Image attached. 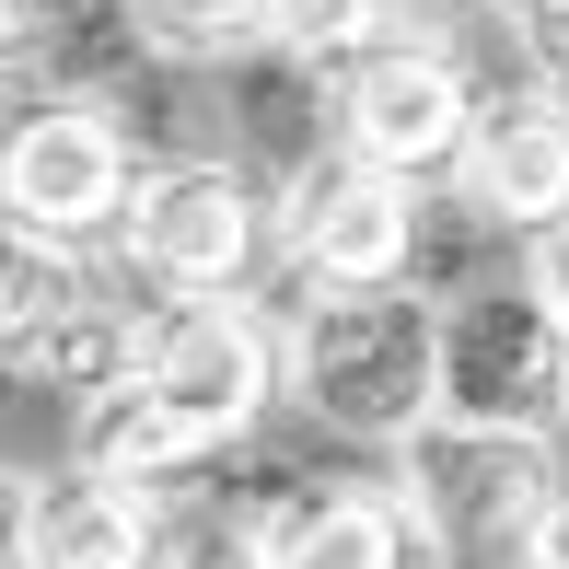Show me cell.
Returning <instances> with one entry per match:
<instances>
[{"label":"cell","instance_id":"obj_1","mask_svg":"<svg viewBox=\"0 0 569 569\" xmlns=\"http://www.w3.org/2000/svg\"><path fill=\"white\" fill-rule=\"evenodd\" d=\"M291 407H315L338 442H419L442 419V291H302L279 326Z\"/></svg>","mask_w":569,"mask_h":569},{"label":"cell","instance_id":"obj_2","mask_svg":"<svg viewBox=\"0 0 569 569\" xmlns=\"http://www.w3.org/2000/svg\"><path fill=\"white\" fill-rule=\"evenodd\" d=\"M396 500L419 523V569H547L569 465L547 430L430 419L419 442H396Z\"/></svg>","mask_w":569,"mask_h":569},{"label":"cell","instance_id":"obj_3","mask_svg":"<svg viewBox=\"0 0 569 569\" xmlns=\"http://www.w3.org/2000/svg\"><path fill=\"white\" fill-rule=\"evenodd\" d=\"M268 256L302 291H383L419 279V174L360 163L349 140H315L268 198Z\"/></svg>","mask_w":569,"mask_h":569},{"label":"cell","instance_id":"obj_4","mask_svg":"<svg viewBox=\"0 0 569 569\" xmlns=\"http://www.w3.org/2000/svg\"><path fill=\"white\" fill-rule=\"evenodd\" d=\"M117 256H128V279H151L163 302L244 291V268L268 256V187H256L232 151H163V163H140V187H128Z\"/></svg>","mask_w":569,"mask_h":569},{"label":"cell","instance_id":"obj_5","mask_svg":"<svg viewBox=\"0 0 569 569\" xmlns=\"http://www.w3.org/2000/svg\"><path fill=\"white\" fill-rule=\"evenodd\" d=\"M477 117H488L477 70H465L442 36H407V23L326 82V140H349L360 163H383V174H419V187L465 163Z\"/></svg>","mask_w":569,"mask_h":569},{"label":"cell","instance_id":"obj_6","mask_svg":"<svg viewBox=\"0 0 569 569\" xmlns=\"http://www.w3.org/2000/svg\"><path fill=\"white\" fill-rule=\"evenodd\" d=\"M140 151L106 93H47L0 128V221L47 232V244H117Z\"/></svg>","mask_w":569,"mask_h":569},{"label":"cell","instance_id":"obj_7","mask_svg":"<svg viewBox=\"0 0 569 569\" xmlns=\"http://www.w3.org/2000/svg\"><path fill=\"white\" fill-rule=\"evenodd\" d=\"M442 419L488 430H569V326L535 302V279H477L442 291Z\"/></svg>","mask_w":569,"mask_h":569},{"label":"cell","instance_id":"obj_8","mask_svg":"<svg viewBox=\"0 0 569 569\" xmlns=\"http://www.w3.org/2000/svg\"><path fill=\"white\" fill-rule=\"evenodd\" d=\"M140 383H151V396H163L210 453H232L279 396H291V372H279V326L256 315L244 291L151 302V360H140Z\"/></svg>","mask_w":569,"mask_h":569},{"label":"cell","instance_id":"obj_9","mask_svg":"<svg viewBox=\"0 0 569 569\" xmlns=\"http://www.w3.org/2000/svg\"><path fill=\"white\" fill-rule=\"evenodd\" d=\"M453 198H465V221L511 232V244L558 232L569 221V106H558V93L488 106L477 140H465V163H453Z\"/></svg>","mask_w":569,"mask_h":569},{"label":"cell","instance_id":"obj_10","mask_svg":"<svg viewBox=\"0 0 569 569\" xmlns=\"http://www.w3.org/2000/svg\"><path fill=\"white\" fill-rule=\"evenodd\" d=\"M163 500L93 465L36 477V569H163Z\"/></svg>","mask_w":569,"mask_h":569},{"label":"cell","instance_id":"obj_11","mask_svg":"<svg viewBox=\"0 0 569 569\" xmlns=\"http://www.w3.org/2000/svg\"><path fill=\"white\" fill-rule=\"evenodd\" d=\"M279 569H419V523L396 488H302L268 511Z\"/></svg>","mask_w":569,"mask_h":569},{"label":"cell","instance_id":"obj_12","mask_svg":"<svg viewBox=\"0 0 569 569\" xmlns=\"http://www.w3.org/2000/svg\"><path fill=\"white\" fill-rule=\"evenodd\" d=\"M70 465H93V477H128V488H151L163 500L187 465H210V442H198L187 419H174L151 383H117V396H93V407H70Z\"/></svg>","mask_w":569,"mask_h":569},{"label":"cell","instance_id":"obj_13","mask_svg":"<svg viewBox=\"0 0 569 569\" xmlns=\"http://www.w3.org/2000/svg\"><path fill=\"white\" fill-rule=\"evenodd\" d=\"M82 302H93L82 244H47V232L0 221V372H36V360H47V338H59Z\"/></svg>","mask_w":569,"mask_h":569},{"label":"cell","instance_id":"obj_14","mask_svg":"<svg viewBox=\"0 0 569 569\" xmlns=\"http://www.w3.org/2000/svg\"><path fill=\"white\" fill-rule=\"evenodd\" d=\"M140 360H151V315H128L117 291H93L82 315L47 338V360H36V383H59L70 407H93V396H117V383H140Z\"/></svg>","mask_w":569,"mask_h":569},{"label":"cell","instance_id":"obj_15","mask_svg":"<svg viewBox=\"0 0 569 569\" xmlns=\"http://www.w3.org/2000/svg\"><path fill=\"white\" fill-rule=\"evenodd\" d=\"M128 23L174 70H221L244 47H279V0H128Z\"/></svg>","mask_w":569,"mask_h":569},{"label":"cell","instance_id":"obj_16","mask_svg":"<svg viewBox=\"0 0 569 569\" xmlns=\"http://www.w3.org/2000/svg\"><path fill=\"white\" fill-rule=\"evenodd\" d=\"M383 36H396V0H279V47L302 70H349Z\"/></svg>","mask_w":569,"mask_h":569},{"label":"cell","instance_id":"obj_17","mask_svg":"<svg viewBox=\"0 0 569 569\" xmlns=\"http://www.w3.org/2000/svg\"><path fill=\"white\" fill-rule=\"evenodd\" d=\"M163 569H279V535H268V511H198L163 547Z\"/></svg>","mask_w":569,"mask_h":569},{"label":"cell","instance_id":"obj_18","mask_svg":"<svg viewBox=\"0 0 569 569\" xmlns=\"http://www.w3.org/2000/svg\"><path fill=\"white\" fill-rule=\"evenodd\" d=\"M500 23H511V47L535 59V82L569 106V0H500Z\"/></svg>","mask_w":569,"mask_h":569},{"label":"cell","instance_id":"obj_19","mask_svg":"<svg viewBox=\"0 0 569 569\" xmlns=\"http://www.w3.org/2000/svg\"><path fill=\"white\" fill-rule=\"evenodd\" d=\"M0 569H36V477L0 465Z\"/></svg>","mask_w":569,"mask_h":569},{"label":"cell","instance_id":"obj_20","mask_svg":"<svg viewBox=\"0 0 569 569\" xmlns=\"http://www.w3.org/2000/svg\"><path fill=\"white\" fill-rule=\"evenodd\" d=\"M523 279H535V302H547V315L569 326V221H558V232H535V244H523Z\"/></svg>","mask_w":569,"mask_h":569},{"label":"cell","instance_id":"obj_21","mask_svg":"<svg viewBox=\"0 0 569 569\" xmlns=\"http://www.w3.org/2000/svg\"><path fill=\"white\" fill-rule=\"evenodd\" d=\"M36 12H47V0H0V59H12V47H36Z\"/></svg>","mask_w":569,"mask_h":569},{"label":"cell","instance_id":"obj_22","mask_svg":"<svg viewBox=\"0 0 569 569\" xmlns=\"http://www.w3.org/2000/svg\"><path fill=\"white\" fill-rule=\"evenodd\" d=\"M547 569H569V511H558V547H547Z\"/></svg>","mask_w":569,"mask_h":569},{"label":"cell","instance_id":"obj_23","mask_svg":"<svg viewBox=\"0 0 569 569\" xmlns=\"http://www.w3.org/2000/svg\"><path fill=\"white\" fill-rule=\"evenodd\" d=\"M396 12H465V0H396Z\"/></svg>","mask_w":569,"mask_h":569}]
</instances>
